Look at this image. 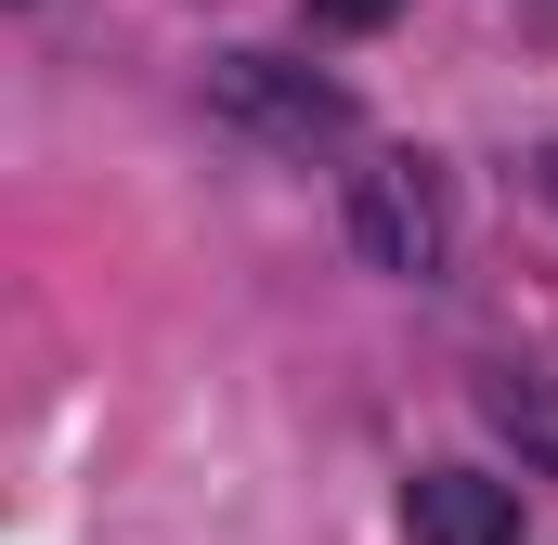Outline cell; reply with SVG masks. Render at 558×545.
Wrapping results in <instances>:
<instances>
[{
    "instance_id": "cell-4",
    "label": "cell",
    "mask_w": 558,
    "mask_h": 545,
    "mask_svg": "<svg viewBox=\"0 0 558 545\" xmlns=\"http://www.w3.org/2000/svg\"><path fill=\"white\" fill-rule=\"evenodd\" d=\"M481 415H494L533 468H558V390H546V377H481Z\"/></svg>"
},
{
    "instance_id": "cell-6",
    "label": "cell",
    "mask_w": 558,
    "mask_h": 545,
    "mask_svg": "<svg viewBox=\"0 0 558 545\" xmlns=\"http://www.w3.org/2000/svg\"><path fill=\"white\" fill-rule=\"evenodd\" d=\"M533 182H546V195H558V143H546V156H533Z\"/></svg>"
},
{
    "instance_id": "cell-5",
    "label": "cell",
    "mask_w": 558,
    "mask_h": 545,
    "mask_svg": "<svg viewBox=\"0 0 558 545\" xmlns=\"http://www.w3.org/2000/svg\"><path fill=\"white\" fill-rule=\"evenodd\" d=\"M299 13H312V26H390L403 0H299Z\"/></svg>"
},
{
    "instance_id": "cell-3",
    "label": "cell",
    "mask_w": 558,
    "mask_h": 545,
    "mask_svg": "<svg viewBox=\"0 0 558 545\" xmlns=\"http://www.w3.org/2000/svg\"><path fill=\"white\" fill-rule=\"evenodd\" d=\"M403 533L416 545H533V520H520V494L481 481V468H416V481H403Z\"/></svg>"
},
{
    "instance_id": "cell-1",
    "label": "cell",
    "mask_w": 558,
    "mask_h": 545,
    "mask_svg": "<svg viewBox=\"0 0 558 545\" xmlns=\"http://www.w3.org/2000/svg\"><path fill=\"white\" fill-rule=\"evenodd\" d=\"M351 247L377 272H403V286H428V272L454 261V182H441V156H364L351 169Z\"/></svg>"
},
{
    "instance_id": "cell-2",
    "label": "cell",
    "mask_w": 558,
    "mask_h": 545,
    "mask_svg": "<svg viewBox=\"0 0 558 545\" xmlns=\"http://www.w3.org/2000/svg\"><path fill=\"white\" fill-rule=\"evenodd\" d=\"M208 118L274 143V156H325V143H351V92L286 65V52H208Z\"/></svg>"
}]
</instances>
